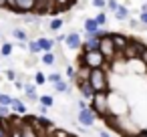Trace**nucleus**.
<instances>
[{
	"label": "nucleus",
	"mask_w": 147,
	"mask_h": 137,
	"mask_svg": "<svg viewBox=\"0 0 147 137\" xmlns=\"http://www.w3.org/2000/svg\"><path fill=\"white\" fill-rule=\"evenodd\" d=\"M105 63H107V57H105L101 51L83 53L81 59H79V65H81V69H85V71H89V69H105Z\"/></svg>",
	"instance_id": "1"
},
{
	"label": "nucleus",
	"mask_w": 147,
	"mask_h": 137,
	"mask_svg": "<svg viewBox=\"0 0 147 137\" xmlns=\"http://www.w3.org/2000/svg\"><path fill=\"white\" fill-rule=\"evenodd\" d=\"M87 79H89L91 87L95 89V93H109V79H107L105 69H89Z\"/></svg>",
	"instance_id": "2"
},
{
	"label": "nucleus",
	"mask_w": 147,
	"mask_h": 137,
	"mask_svg": "<svg viewBox=\"0 0 147 137\" xmlns=\"http://www.w3.org/2000/svg\"><path fill=\"white\" fill-rule=\"evenodd\" d=\"M91 109L95 111L97 117L107 119L111 115V97H109V93H95V99L91 101Z\"/></svg>",
	"instance_id": "3"
},
{
	"label": "nucleus",
	"mask_w": 147,
	"mask_h": 137,
	"mask_svg": "<svg viewBox=\"0 0 147 137\" xmlns=\"http://www.w3.org/2000/svg\"><path fill=\"white\" fill-rule=\"evenodd\" d=\"M99 51L107 57V61H113L119 53H117V47H115V43H113V38H111V32L107 34V36H101V45H99Z\"/></svg>",
	"instance_id": "4"
},
{
	"label": "nucleus",
	"mask_w": 147,
	"mask_h": 137,
	"mask_svg": "<svg viewBox=\"0 0 147 137\" xmlns=\"http://www.w3.org/2000/svg\"><path fill=\"white\" fill-rule=\"evenodd\" d=\"M38 10V0H14V12L16 14H28Z\"/></svg>",
	"instance_id": "5"
},
{
	"label": "nucleus",
	"mask_w": 147,
	"mask_h": 137,
	"mask_svg": "<svg viewBox=\"0 0 147 137\" xmlns=\"http://www.w3.org/2000/svg\"><path fill=\"white\" fill-rule=\"evenodd\" d=\"M77 87H79L83 99H87V101H93V99H95V89L91 87L87 75H85V77H77Z\"/></svg>",
	"instance_id": "6"
},
{
	"label": "nucleus",
	"mask_w": 147,
	"mask_h": 137,
	"mask_svg": "<svg viewBox=\"0 0 147 137\" xmlns=\"http://www.w3.org/2000/svg\"><path fill=\"white\" fill-rule=\"evenodd\" d=\"M83 38H85V40H83V49H81V53L99 51V45H101V36H99V34H89V32H85Z\"/></svg>",
	"instance_id": "7"
},
{
	"label": "nucleus",
	"mask_w": 147,
	"mask_h": 137,
	"mask_svg": "<svg viewBox=\"0 0 147 137\" xmlns=\"http://www.w3.org/2000/svg\"><path fill=\"white\" fill-rule=\"evenodd\" d=\"M111 38H113V43H115L119 55H123V53L127 51V47L131 45V38H129L127 34H121V32H111Z\"/></svg>",
	"instance_id": "8"
},
{
	"label": "nucleus",
	"mask_w": 147,
	"mask_h": 137,
	"mask_svg": "<svg viewBox=\"0 0 147 137\" xmlns=\"http://www.w3.org/2000/svg\"><path fill=\"white\" fill-rule=\"evenodd\" d=\"M95 119H97V115H95V111H93L91 107L79 109V123H81L83 127H93V125H95Z\"/></svg>",
	"instance_id": "9"
},
{
	"label": "nucleus",
	"mask_w": 147,
	"mask_h": 137,
	"mask_svg": "<svg viewBox=\"0 0 147 137\" xmlns=\"http://www.w3.org/2000/svg\"><path fill=\"white\" fill-rule=\"evenodd\" d=\"M83 40H85V38H83L79 32L73 30V32L67 34V40H65V43H67V47H69L71 51H79V49H83Z\"/></svg>",
	"instance_id": "10"
},
{
	"label": "nucleus",
	"mask_w": 147,
	"mask_h": 137,
	"mask_svg": "<svg viewBox=\"0 0 147 137\" xmlns=\"http://www.w3.org/2000/svg\"><path fill=\"white\" fill-rule=\"evenodd\" d=\"M18 131H20V137H40L38 129L32 123H28V121H24L22 125H18Z\"/></svg>",
	"instance_id": "11"
},
{
	"label": "nucleus",
	"mask_w": 147,
	"mask_h": 137,
	"mask_svg": "<svg viewBox=\"0 0 147 137\" xmlns=\"http://www.w3.org/2000/svg\"><path fill=\"white\" fill-rule=\"evenodd\" d=\"M101 28H103V26H99V22H97L95 18H85V32H89V34H99Z\"/></svg>",
	"instance_id": "12"
},
{
	"label": "nucleus",
	"mask_w": 147,
	"mask_h": 137,
	"mask_svg": "<svg viewBox=\"0 0 147 137\" xmlns=\"http://www.w3.org/2000/svg\"><path fill=\"white\" fill-rule=\"evenodd\" d=\"M51 2L55 4V12H63L75 4V0H51Z\"/></svg>",
	"instance_id": "13"
},
{
	"label": "nucleus",
	"mask_w": 147,
	"mask_h": 137,
	"mask_svg": "<svg viewBox=\"0 0 147 137\" xmlns=\"http://www.w3.org/2000/svg\"><path fill=\"white\" fill-rule=\"evenodd\" d=\"M38 45H40L42 53H53V49H55V43L51 38H47V36H40L38 38Z\"/></svg>",
	"instance_id": "14"
},
{
	"label": "nucleus",
	"mask_w": 147,
	"mask_h": 137,
	"mask_svg": "<svg viewBox=\"0 0 147 137\" xmlns=\"http://www.w3.org/2000/svg\"><path fill=\"white\" fill-rule=\"evenodd\" d=\"M10 109H12V113H16V115H24V113H26V107H24V103H22L20 99H14L12 105H10Z\"/></svg>",
	"instance_id": "15"
},
{
	"label": "nucleus",
	"mask_w": 147,
	"mask_h": 137,
	"mask_svg": "<svg viewBox=\"0 0 147 137\" xmlns=\"http://www.w3.org/2000/svg\"><path fill=\"white\" fill-rule=\"evenodd\" d=\"M129 16H131V10H129L127 6H123V4H121V6L117 8V12H115V18H117V20H127Z\"/></svg>",
	"instance_id": "16"
},
{
	"label": "nucleus",
	"mask_w": 147,
	"mask_h": 137,
	"mask_svg": "<svg viewBox=\"0 0 147 137\" xmlns=\"http://www.w3.org/2000/svg\"><path fill=\"white\" fill-rule=\"evenodd\" d=\"M12 34H14V38H16L18 43H26V40H28V36H26V32H24L22 28H14Z\"/></svg>",
	"instance_id": "17"
},
{
	"label": "nucleus",
	"mask_w": 147,
	"mask_h": 137,
	"mask_svg": "<svg viewBox=\"0 0 147 137\" xmlns=\"http://www.w3.org/2000/svg\"><path fill=\"white\" fill-rule=\"evenodd\" d=\"M28 51H30L32 55H40V53H42V49H40V45H38V38H36V40H28Z\"/></svg>",
	"instance_id": "18"
},
{
	"label": "nucleus",
	"mask_w": 147,
	"mask_h": 137,
	"mask_svg": "<svg viewBox=\"0 0 147 137\" xmlns=\"http://www.w3.org/2000/svg\"><path fill=\"white\" fill-rule=\"evenodd\" d=\"M63 24H65V20H63V18H53V20L49 22V28H51V30H61V28H63Z\"/></svg>",
	"instance_id": "19"
},
{
	"label": "nucleus",
	"mask_w": 147,
	"mask_h": 137,
	"mask_svg": "<svg viewBox=\"0 0 147 137\" xmlns=\"http://www.w3.org/2000/svg\"><path fill=\"white\" fill-rule=\"evenodd\" d=\"M40 61L45 63V65H55V53H42V57H40Z\"/></svg>",
	"instance_id": "20"
},
{
	"label": "nucleus",
	"mask_w": 147,
	"mask_h": 137,
	"mask_svg": "<svg viewBox=\"0 0 147 137\" xmlns=\"http://www.w3.org/2000/svg\"><path fill=\"white\" fill-rule=\"evenodd\" d=\"M36 123L42 127V129H51L53 127V123H51V119H47L45 115H40V117H36Z\"/></svg>",
	"instance_id": "21"
},
{
	"label": "nucleus",
	"mask_w": 147,
	"mask_h": 137,
	"mask_svg": "<svg viewBox=\"0 0 147 137\" xmlns=\"http://www.w3.org/2000/svg\"><path fill=\"white\" fill-rule=\"evenodd\" d=\"M12 51H14V47H12L10 43H4V45H2V49H0V55H2V57H10V55H12Z\"/></svg>",
	"instance_id": "22"
},
{
	"label": "nucleus",
	"mask_w": 147,
	"mask_h": 137,
	"mask_svg": "<svg viewBox=\"0 0 147 137\" xmlns=\"http://www.w3.org/2000/svg\"><path fill=\"white\" fill-rule=\"evenodd\" d=\"M55 91H59V93H67L69 91V83L63 79V81H59V83H55Z\"/></svg>",
	"instance_id": "23"
},
{
	"label": "nucleus",
	"mask_w": 147,
	"mask_h": 137,
	"mask_svg": "<svg viewBox=\"0 0 147 137\" xmlns=\"http://www.w3.org/2000/svg\"><path fill=\"white\" fill-rule=\"evenodd\" d=\"M12 101H14V97L6 95V93H0V105H6V107H10V105H12Z\"/></svg>",
	"instance_id": "24"
},
{
	"label": "nucleus",
	"mask_w": 147,
	"mask_h": 137,
	"mask_svg": "<svg viewBox=\"0 0 147 137\" xmlns=\"http://www.w3.org/2000/svg\"><path fill=\"white\" fill-rule=\"evenodd\" d=\"M53 103H55L53 95H40V105H45V107H53Z\"/></svg>",
	"instance_id": "25"
},
{
	"label": "nucleus",
	"mask_w": 147,
	"mask_h": 137,
	"mask_svg": "<svg viewBox=\"0 0 147 137\" xmlns=\"http://www.w3.org/2000/svg\"><path fill=\"white\" fill-rule=\"evenodd\" d=\"M47 81H49V77H47L45 73H36V75H34V83H36V85H47Z\"/></svg>",
	"instance_id": "26"
},
{
	"label": "nucleus",
	"mask_w": 147,
	"mask_h": 137,
	"mask_svg": "<svg viewBox=\"0 0 147 137\" xmlns=\"http://www.w3.org/2000/svg\"><path fill=\"white\" fill-rule=\"evenodd\" d=\"M95 20L99 22V26H105V24H107V14H105V12L101 10V12H99V14L95 16Z\"/></svg>",
	"instance_id": "27"
},
{
	"label": "nucleus",
	"mask_w": 147,
	"mask_h": 137,
	"mask_svg": "<svg viewBox=\"0 0 147 137\" xmlns=\"http://www.w3.org/2000/svg\"><path fill=\"white\" fill-rule=\"evenodd\" d=\"M119 6H121V4L117 2V0H107V8H109V10H111L113 14L117 12V8H119Z\"/></svg>",
	"instance_id": "28"
},
{
	"label": "nucleus",
	"mask_w": 147,
	"mask_h": 137,
	"mask_svg": "<svg viewBox=\"0 0 147 137\" xmlns=\"http://www.w3.org/2000/svg\"><path fill=\"white\" fill-rule=\"evenodd\" d=\"M10 111H12L10 107H6V105H0V117H2V119H6Z\"/></svg>",
	"instance_id": "29"
},
{
	"label": "nucleus",
	"mask_w": 147,
	"mask_h": 137,
	"mask_svg": "<svg viewBox=\"0 0 147 137\" xmlns=\"http://www.w3.org/2000/svg\"><path fill=\"white\" fill-rule=\"evenodd\" d=\"M59 81H63V77H61L59 73H53V75H49V83H53V85H55V83H59Z\"/></svg>",
	"instance_id": "30"
},
{
	"label": "nucleus",
	"mask_w": 147,
	"mask_h": 137,
	"mask_svg": "<svg viewBox=\"0 0 147 137\" xmlns=\"http://www.w3.org/2000/svg\"><path fill=\"white\" fill-rule=\"evenodd\" d=\"M93 6H97V8L103 10V8L107 6V0H93Z\"/></svg>",
	"instance_id": "31"
},
{
	"label": "nucleus",
	"mask_w": 147,
	"mask_h": 137,
	"mask_svg": "<svg viewBox=\"0 0 147 137\" xmlns=\"http://www.w3.org/2000/svg\"><path fill=\"white\" fill-rule=\"evenodd\" d=\"M139 61H141V63H143V67L147 69V49H145V51L141 53V57H139Z\"/></svg>",
	"instance_id": "32"
},
{
	"label": "nucleus",
	"mask_w": 147,
	"mask_h": 137,
	"mask_svg": "<svg viewBox=\"0 0 147 137\" xmlns=\"http://www.w3.org/2000/svg\"><path fill=\"white\" fill-rule=\"evenodd\" d=\"M67 75H69L71 79H75V77H77V71H75V67H67Z\"/></svg>",
	"instance_id": "33"
},
{
	"label": "nucleus",
	"mask_w": 147,
	"mask_h": 137,
	"mask_svg": "<svg viewBox=\"0 0 147 137\" xmlns=\"http://www.w3.org/2000/svg\"><path fill=\"white\" fill-rule=\"evenodd\" d=\"M139 22H141L143 26H147V12H141V14H139Z\"/></svg>",
	"instance_id": "34"
},
{
	"label": "nucleus",
	"mask_w": 147,
	"mask_h": 137,
	"mask_svg": "<svg viewBox=\"0 0 147 137\" xmlns=\"http://www.w3.org/2000/svg\"><path fill=\"white\" fill-rule=\"evenodd\" d=\"M6 79H8V81H14V79H16L14 71H8V73H6Z\"/></svg>",
	"instance_id": "35"
},
{
	"label": "nucleus",
	"mask_w": 147,
	"mask_h": 137,
	"mask_svg": "<svg viewBox=\"0 0 147 137\" xmlns=\"http://www.w3.org/2000/svg\"><path fill=\"white\" fill-rule=\"evenodd\" d=\"M129 137H147V131H139V133H135V135H129Z\"/></svg>",
	"instance_id": "36"
},
{
	"label": "nucleus",
	"mask_w": 147,
	"mask_h": 137,
	"mask_svg": "<svg viewBox=\"0 0 147 137\" xmlns=\"http://www.w3.org/2000/svg\"><path fill=\"white\" fill-rule=\"evenodd\" d=\"M47 109H49V107H45V105H40V107H38V113H40V115H47Z\"/></svg>",
	"instance_id": "37"
},
{
	"label": "nucleus",
	"mask_w": 147,
	"mask_h": 137,
	"mask_svg": "<svg viewBox=\"0 0 147 137\" xmlns=\"http://www.w3.org/2000/svg\"><path fill=\"white\" fill-rule=\"evenodd\" d=\"M0 8H8V0H0Z\"/></svg>",
	"instance_id": "38"
},
{
	"label": "nucleus",
	"mask_w": 147,
	"mask_h": 137,
	"mask_svg": "<svg viewBox=\"0 0 147 137\" xmlns=\"http://www.w3.org/2000/svg\"><path fill=\"white\" fill-rule=\"evenodd\" d=\"M87 107H89V105H87L85 101H79V109H87Z\"/></svg>",
	"instance_id": "39"
},
{
	"label": "nucleus",
	"mask_w": 147,
	"mask_h": 137,
	"mask_svg": "<svg viewBox=\"0 0 147 137\" xmlns=\"http://www.w3.org/2000/svg\"><path fill=\"white\" fill-rule=\"evenodd\" d=\"M99 137H111V135H109L107 131H101V133H99Z\"/></svg>",
	"instance_id": "40"
},
{
	"label": "nucleus",
	"mask_w": 147,
	"mask_h": 137,
	"mask_svg": "<svg viewBox=\"0 0 147 137\" xmlns=\"http://www.w3.org/2000/svg\"><path fill=\"white\" fill-rule=\"evenodd\" d=\"M141 12H147V4H141Z\"/></svg>",
	"instance_id": "41"
}]
</instances>
